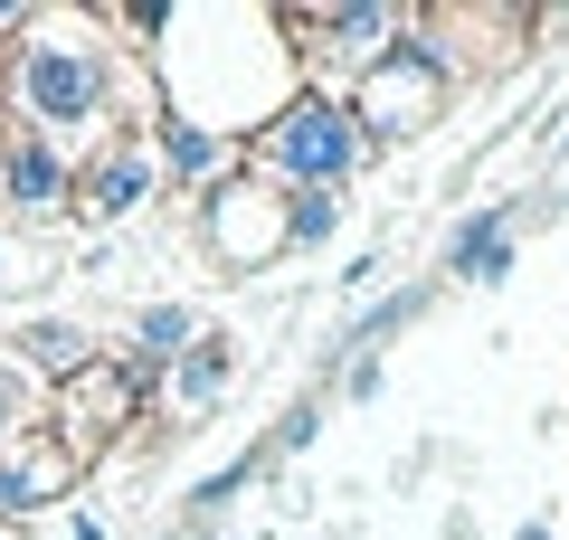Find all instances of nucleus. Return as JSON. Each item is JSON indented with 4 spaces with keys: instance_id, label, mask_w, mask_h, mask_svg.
I'll return each instance as SVG.
<instances>
[{
    "instance_id": "412c9836",
    "label": "nucleus",
    "mask_w": 569,
    "mask_h": 540,
    "mask_svg": "<svg viewBox=\"0 0 569 540\" xmlns=\"http://www.w3.org/2000/svg\"><path fill=\"white\" fill-rule=\"evenodd\" d=\"M512 540H550V521H541V512H531V521H522V531H512Z\"/></svg>"
},
{
    "instance_id": "2eb2a0df",
    "label": "nucleus",
    "mask_w": 569,
    "mask_h": 540,
    "mask_svg": "<svg viewBox=\"0 0 569 540\" xmlns=\"http://www.w3.org/2000/svg\"><path fill=\"white\" fill-rule=\"evenodd\" d=\"M39 427H48V380L0 351V456H10L20 437H39Z\"/></svg>"
},
{
    "instance_id": "9b49d317",
    "label": "nucleus",
    "mask_w": 569,
    "mask_h": 540,
    "mask_svg": "<svg viewBox=\"0 0 569 540\" xmlns=\"http://www.w3.org/2000/svg\"><path fill=\"white\" fill-rule=\"evenodd\" d=\"M152 161H162V190H171V200H209L219 180H238V171H247V142L209 133V123L162 114V123H152Z\"/></svg>"
},
{
    "instance_id": "6e6552de",
    "label": "nucleus",
    "mask_w": 569,
    "mask_h": 540,
    "mask_svg": "<svg viewBox=\"0 0 569 540\" xmlns=\"http://www.w3.org/2000/svg\"><path fill=\"white\" fill-rule=\"evenodd\" d=\"M162 190V161H152V133H96L77 152V219L86 228H114L133 209H152Z\"/></svg>"
},
{
    "instance_id": "f257e3e1",
    "label": "nucleus",
    "mask_w": 569,
    "mask_h": 540,
    "mask_svg": "<svg viewBox=\"0 0 569 540\" xmlns=\"http://www.w3.org/2000/svg\"><path fill=\"white\" fill-rule=\"evenodd\" d=\"M114 67L123 48L104 39V20L39 10V29L0 58V123H29V133L86 152L96 133H114Z\"/></svg>"
},
{
    "instance_id": "423d86ee",
    "label": "nucleus",
    "mask_w": 569,
    "mask_h": 540,
    "mask_svg": "<svg viewBox=\"0 0 569 540\" xmlns=\"http://www.w3.org/2000/svg\"><path fill=\"white\" fill-rule=\"evenodd\" d=\"M190 228H200V257L219 266V276H266V266L295 257V238H284V190H266L257 171L219 180V190L190 209Z\"/></svg>"
},
{
    "instance_id": "39448f33",
    "label": "nucleus",
    "mask_w": 569,
    "mask_h": 540,
    "mask_svg": "<svg viewBox=\"0 0 569 540\" xmlns=\"http://www.w3.org/2000/svg\"><path fill=\"white\" fill-rule=\"evenodd\" d=\"M48 437L77 464H96L104 446H142V437H162V427H152V389H142L114 351H96V370H77L67 389H48Z\"/></svg>"
},
{
    "instance_id": "aec40b11",
    "label": "nucleus",
    "mask_w": 569,
    "mask_h": 540,
    "mask_svg": "<svg viewBox=\"0 0 569 540\" xmlns=\"http://www.w3.org/2000/svg\"><path fill=\"white\" fill-rule=\"evenodd\" d=\"M67 540H114V531H104V512H67Z\"/></svg>"
},
{
    "instance_id": "0eeeda50",
    "label": "nucleus",
    "mask_w": 569,
    "mask_h": 540,
    "mask_svg": "<svg viewBox=\"0 0 569 540\" xmlns=\"http://www.w3.org/2000/svg\"><path fill=\"white\" fill-rule=\"evenodd\" d=\"M0 209L20 228H58L77 219V152L29 123H0Z\"/></svg>"
},
{
    "instance_id": "f8f14e48",
    "label": "nucleus",
    "mask_w": 569,
    "mask_h": 540,
    "mask_svg": "<svg viewBox=\"0 0 569 540\" xmlns=\"http://www.w3.org/2000/svg\"><path fill=\"white\" fill-rule=\"evenodd\" d=\"M512 247H522V209H475L447 238V284H503Z\"/></svg>"
},
{
    "instance_id": "a211bd4d",
    "label": "nucleus",
    "mask_w": 569,
    "mask_h": 540,
    "mask_svg": "<svg viewBox=\"0 0 569 540\" xmlns=\"http://www.w3.org/2000/svg\"><path fill=\"white\" fill-rule=\"evenodd\" d=\"M313 427H323V389H305V399L284 408V427L266 437V464H276V456H305V446H313Z\"/></svg>"
},
{
    "instance_id": "7ed1b4c3",
    "label": "nucleus",
    "mask_w": 569,
    "mask_h": 540,
    "mask_svg": "<svg viewBox=\"0 0 569 540\" xmlns=\"http://www.w3.org/2000/svg\"><path fill=\"white\" fill-rule=\"evenodd\" d=\"M399 29H408V10H389V0H284L276 10L295 86H313V96H351L399 48Z\"/></svg>"
},
{
    "instance_id": "f3484780",
    "label": "nucleus",
    "mask_w": 569,
    "mask_h": 540,
    "mask_svg": "<svg viewBox=\"0 0 569 540\" xmlns=\"http://www.w3.org/2000/svg\"><path fill=\"white\" fill-rule=\"evenodd\" d=\"M257 474H266V446H247V456H228L219 474H200V483H190V521H209L219 502H238V493H247Z\"/></svg>"
},
{
    "instance_id": "4468645a",
    "label": "nucleus",
    "mask_w": 569,
    "mask_h": 540,
    "mask_svg": "<svg viewBox=\"0 0 569 540\" xmlns=\"http://www.w3.org/2000/svg\"><path fill=\"white\" fill-rule=\"evenodd\" d=\"M437 284H447V276H427V284H399V294H380V303H370V313L351 322L342 341H332V351H342V360H370V351H380V341H399L408 322H418L427 303H437Z\"/></svg>"
},
{
    "instance_id": "6ab92c4d",
    "label": "nucleus",
    "mask_w": 569,
    "mask_h": 540,
    "mask_svg": "<svg viewBox=\"0 0 569 540\" xmlns=\"http://www.w3.org/2000/svg\"><path fill=\"white\" fill-rule=\"evenodd\" d=\"M380 380H389L380 360H351V370H342V399H380Z\"/></svg>"
},
{
    "instance_id": "1a4fd4ad",
    "label": "nucleus",
    "mask_w": 569,
    "mask_h": 540,
    "mask_svg": "<svg viewBox=\"0 0 569 540\" xmlns=\"http://www.w3.org/2000/svg\"><path fill=\"white\" fill-rule=\"evenodd\" d=\"M77 483H86V464L67 456L58 437H20L10 456H0V531H20L29 512H58V502H77Z\"/></svg>"
},
{
    "instance_id": "ddd939ff",
    "label": "nucleus",
    "mask_w": 569,
    "mask_h": 540,
    "mask_svg": "<svg viewBox=\"0 0 569 540\" xmlns=\"http://www.w3.org/2000/svg\"><path fill=\"white\" fill-rule=\"evenodd\" d=\"M10 360H20V370H39L48 389H67L77 370H96V332H86V322H20Z\"/></svg>"
},
{
    "instance_id": "9d476101",
    "label": "nucleus",
    "mask_w": 569,
    "mask_h": 540,
    "mask_svg": "<svg viewBox=\"0 0 569 540\" xmlns=\"http://www.w3.org/2000/svg\"><path fill=\"white\" fill-rule=\"evenodd\" d=\"M228 380H238V341H228V332H200V341L162 370V389H152V427H200V418H219Z\"/></svg>"
},
{
    "instance_id": "5701e85b",
    "label": "nucleus",
    "mask_w": 569,
    "mask_h": 540,
    "mask_svg": "<svg viewBox=\"0 0 569 540\" xmlns=\"http://www.w3.org/2000/svg\"><path fill=\"white\" fill-rule=\"evenodd\" d=\"M560 209H569V190H560Z\"/></svg>"
},
{
    "instance_id": "f03ea898",
    "label": "nucleus",
    "mask_w": 569,
    "mask_h": 540,
    "mask_svg": "<svg viewBox=\"0 0 569 540\" xmlns=\"http://www.w3.org/2000/svg\"><path fill=\"white\" fill-rule=\"evenodd\" d=\"M370 161H380V152L361 142L351 104L342 96H313V86H295V96L247 133V171H257L266 190H351Z\"/></svg>"
},
{
    "instance_id": "dca6fc26",
    "label": "nucleus",
    "mask_w": 569,
    "mask_h": 540,
    "mask_svg": "<svg viewBox=\"0 0 569 540\" xmlns=\"http://www.w3.org/2000/svg\"><path fill=\"white\" fill-rule=\"evenodd\" d=\"M342 219H351V190H284V238H295V257L342 238Z\"/></svg>"
},
{
    "instance_id": "4be33fe9",
    "label": "nucleus",
    "mask_w": 569,
    "mask_h": 540,
    "mask_svg": "<svg viewBox=\"0 0 569 540\" xmlns=\"http://www.w3.org/2000/svg\"><path fill=\"white\" fill-rule=\"evenodd\" d=\"M0 276H10V238H0Z\"/></svg>"
},
{
    "instance_id": "20e7f679",
    "label": "nucleus",
    "mask_w": 569,
    "mask_h": 540,
    "mask_svg": "<svg viewBox=\"0 0 569 540\" xmlns=\"http://www.w3.org/2000/svg\"><path fill=\"white\" fill-rule=\"evenodd\" d=\"M342 104H351V123H361V142H370V152H399V142L437 133V114L456 104V86H447V67L427 58V39H418V10H408L399 48H389V58L370 67V77L351 86Z\"/></svg>"
}]
</instances>
